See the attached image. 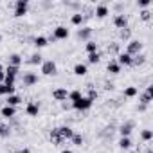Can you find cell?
<instances>
[{"label": "cell", "mask_w": 153, "mask_h": 153, "mask_svg": "<svg viewBox=\"0 0 153 153\" xmlns=\"http://www.w3.org/2000/svg\"><path fill=\"white\" fill-rule=\"evenodd\" d=\"M92 105H94V101L83 96V97H79L76 103H72V108H74V110H79V112H87V110L92 108Z\"/></svg>", "instance_id": "6da1fadb"}, {"label": "cell", "mask_w": 153, "mask_h": 153, "mask_svg": "<svg viewBox=\"0 0 153 153\" xmlns=\"http://www.w3.org/2000/svg\"><path fill=\"white\" fill-rule=\"evenodd\" d=\"M27 9H29V0H16V2H15V16L16 18L25 16Z\"/></svg>", "instance_id": "7a4b0ae2"}, {"label": "cell", "mask_w": 153, "mask_h": 153, "mask_svg": "<svg viewBox=\"0 0 153 153\" xmlns=\"http://www.w3.org/2000/svg\"><path fill=\"white\" fill-rule=\"evenodd\" d=\"M140 51H142V42H139V40H130V42H128V45H126V54H130V56L133 58V56L140 54Z\"/></svg>", "instance_id": "3957f363"}, {"label": "cell", "mask_w": 153, "mask_h": 153, "mask_svg": "<svg viewBox=\"0 0 153 153\" xmlns=\"http://www.w3.org/2000/svg\"><path fill=\"white\" fill-rule=\"evenodd\" d=\"M42 74L43 76H54L56 72H58V67H56V63L52 61V59H45L43 63H42Z\"/></svg>", "instance_id": "277c9868"}, {"label": "cell", "mask_w": 153, "mask_h": 153, "mask_svg": "<svg viewBox=\"0 0 153 153\" xmlns=\"http://www.w3.org/2000/svg\"><path fill=\"white\" fill-rule=\"evenodd\" d=\"M151 99H153V87L149 85V87H146V90L140 94V97H139V101H140V105H149L151 103Z\"/></svg>", "instance_id": "5b68a950"}, {"label": "cell", "mask_w": 153, "mask_h": 153, "mask_svg": "<svg viewBox=\"0 0 153 153\" xmlns=\"http://www.w3.org/2000/svg\"><path fill=\"white\" fill-rule=\"evenodd\" d=\"M68 34H70V31H68L65 25H58V27L54 29V38H56V40H67Z\"/></svg>", "instance_id": "8992f818"}, {"label": "cell", "mask_w": 153, "mask_h": 153, "mask_svg": "<svg viewBox=\"0 0 153 153\" xmlns=\"http://www.w3.org/2000/svg\"><path fill=\"white\" fill-rule=\"evenodd\" d=\"M67 97H68V92H67V88H56V90H52V99L54 101H67Z\"/></svg>", "instance_id": "52a82bcc"}, {"label": "cell", "mask_w": 153, "mask_h": 153, "mask_svg": "<svg viewBox=\"0 0 153 153\" xmlns=\"http://www.w3.org/2000/svg\"><path fill=\"white\" fill-rule=\"evenodd\" d=\"M114 25H115L117 29H126V27H128V18L119 13V15L114 16Z\"/></svg>", "instance_id": "ba28073f"}, {"label": "cell", "mask_w": 153, "mask_h": 153, "mask_svg": "<svg viewBox=\"0 0 153 153\" xmlns=\"http://www.w3.org/2000/svg\"><path fill=\"white\" fill-rule=\"evenodd\" d=\"M58 133H59L61 140H68V139H72L74 130H72L70 126H59V128H58Z\"/></svg>", "instance_id": "9c48e42d"}, {"label": "cell", "mask_w": 153, "mask_h": 153, "mask_svg": "<svg viewBox=\"0 0 153 153\" xmlns=\"http://www.w3.org/2000/svg\"><path fill=\"white\" fill-rule=\"evenodd\" d=\"M38 83V76L34 74V72H25L24 74V85L25 87H33V85H36Z\"/></svg>", "instance_id": "30bf717a"}, {"label": "cell", "mask_w": 153, "mask_h": 153, "mask_svg": "<svg viewBox=\"0 0 153 153\" xmlns=\"http://www.w3.org/2000/svg\"><path fill=\"white\" fill-rule=\"evenodd\" d=\"M108 6L106 4H97L96 6V11H94V15L97 16V18H105V16H108Z\"/></svg>", "instance_id": "8fae6325"}, {"label": "cell", "mask_w": 153, "mask_h": 153, "mask_svg": "<svg viewBox=\"0 0 153 153\" xmlns=\"http://www.w3.org/2000/svg\"><path fill=\"white\" fill-rule=\"evenodd\" d=\"M131 59H133V58H131L130 54H126V52H119V54H117V63H119L121 67H123V65L130 67V65H131Z\"/></svg>", "instance_id": "7c38bea8"}, {"label": "cell", "mask_w": 153, "mask_h": 153, "mask_svg": "<svg viewBox=\"0 0 153 153\" xmlns=\"http://www.w3.org/2000/svg\"><path fill=\"white\" fill-rule=\"evenodd\" d=\"M38 112H40V105H38V103H27V106H25V114H27L29 117H36Z\"/></svg>", "instance_id": "4fadbf2b"}, {"label": "cell", "mask_w": 153, "mask_h": 153, "mask_svg": "<svg viewBox=\"0 0 153 153\" xmlns=\"http://www.w3.org/2000/svg\"><path fill=\"white\" fill-rule=\"evenodd\" d=\"M131 131H133V123H131V121L126 123V124H121V126H119V133H121V137H130Z\"/></svg>", "instance_id": "5bb4252c"}, {"label": "cell", "mask_w": 153, "mask_h": 153, "mask_svg": "<svg viewBox=\"0 0 153 153\" xmlns=\"http://www.w3.org/2000/svg\"><path fill=\"white\" fill-rule=\"evenodd\" d=\"M0 115H4L6 119H11V117H15L16 115V108L15 106H2V110H0Z\"/></svg>", "instance_id": "9a60e30c"}, {"label": "cell", "mask_w": 153, "mask_h": 153, "mask_svg": "<svg viewBox=\"0 0 153 153\" xmlns=\"http://www.w3.org/2000/svg\"><path fill=\"white\" fill-rule=\"evenodd\" d=\"M27 63L29 65H42L43 63V56L40 52H34V54H31V58L27 59Z\"/></svg>", "instance_id": "2e32d148"}, {"label": "cell", "mask_w": 153, "mask_h": 153, "mask_svg": "<svg viewBox=\"0 0 153 153\" xmlns=\"http://www.w3.org/2000/svg\"><path fill=\"white\" fill-rule=\"evenodd\" d=\"M87 72H88V68H87L85 63H76V65H74V74H76V76H85Z\"/></svg>", "instance_id": "e0dca14e"}, {"label": "cell", "mask_w": 153, "mask_h": 153, "mask_svg": "<svg viewBox=\"0 0 153 153\" xmlns=\"http://www.w3.org/2000/svg\"><path fill=\"white\" fill-rule=\"evenodd\" d=\"M6 103H7V106H15V108H16V106L22 103V97L16 96V94H13V96H7V101H6Z\"/></svg>", "instance_id": "ac0fdd59"}, {"label": "cell", "mask_w": 153, "mask_h": 153, "mask_svg": "<svg viewBox=\"0 0 153 153\" xmlns=\"http://www.w3.org/2000/svg\"><path fill=\"white\" fill-rule=\"evenodd\" d=\"M90 34H92V27H83V29L78 31V38L79 40H88Z\"/></svg>", "instance_id": "d6986e66"}, {"label": "cell", "mask_w": 153, "mask_h": 153, "mask_svg": "<svg viewBox=\"0 0 153 153\" xmlns=\"http://www.w3.org/2000/svg\"><path fill=\"white\" fill-rule=\"evenodd\" d=\"M49 45V40L45 38V36H36L34 38V47L36 49H43V47H47Z\"/></svg>", "instance_id": "ffe728a7"}, {"label": "cell", "mask_w": 153, "mask_h": 153, "mask_svg": "<svg viewBox=\"0 0 153 153\" xmlns=\"http://www.w3.org/2000/svg\"><path fill=\"white\" fill-rule=\"evenodd\" d=\"M70 22H72L74 25H81V24L85 22V16H83L81 13H74V15L70 16Z\"/></svg>", "instance_id": "44dd1931"}, {"label": "cell", "mask_w": 153, "mask_h": 153, "mask_svg": "<svg viewBox=\"0 0 153 153\" xmlns=\"http://www.w3.org/2000/svg\"><path fill=\"white\" fill-rule=\"evenodd\" d=\"M20 63H22V56H20V54H16V52H15V54H11V56H9V63H7V65L20 67Z\"/></svg>", "instance_id": "7402d4cb"}, {"label": "cell", "mask_w": 153, "mask_h": 153, "mask_svg": "<svg viewBox=\"0 0 153 153\" xmlns=\"http://www.w3.org/2000/svg\"><path fill=\"white\" fill-rule=\"evenodd\" d=\"M106 70H108L110 74H119V72H121V65H119L117 61H110L108 67H106Z\"/></svg>", "instance_id": "603a6c76"}, {"label": "cell", "mask_w": 153, "mask_h": 153, "mask_svg": "<svg viewBox=\"0 0 153 153\" xmlns=\"http://www.w3.org/2000/svg\"><path fill=\"white\" fill-rule=\"evenodd\" d=\"M119 148L121 149H130L131 148V139L130 137H121L119 139Z\"/></svg>", "instance_id": "cb8c5ba5"}, {"label": "cell", "mask_w": 153, "mask_h": 153, "mask_svg": "<svg viewBox=\"0 0 153 153\" xmlns=\"http://www.w3.org/2000/svg\"><path fill=\"white\" fill-rule=\"evenodd\" d=\"M4 70H6V76H13V78H16V76H18V72H20V67H13V65H7Z\"/></svg>", "instance_id": "d4e9b609"}, {"label": "cell", "mask_w": 153, "mask_h": 153, "mask_svg": "<svg viewBox=\"0 0 153 153\" xmlns=\"http://www.w3.org/2000/svg\"><path fill=\"white\" fill-rule=\"evenodd\" d=\"M51 140H52V144H61L63 140H61V137H59V133H58V128H54V130H51Z\"/></svg>", "instance_id": "484cf974"}, {"label": "cell", "mask_w": 153, "mask_h": 153, "mask_svg": "<svg viewBox=\"0 0 153 153\" xmlns=\"http://www.w3.org/2000/svg\"><path fill=\"white\" fill-rule=\"evenodd\" d=\"M139 94V88L137 87H126L124 88V97H135Z\"/></svg>", "instance_id": "4316f807"}, {"label": "cell", "mask_w": 153, "mask_h": 153, "mask_svg": "<svg viewBox=\"0 0 153 153\" xmlns=\"http://www.w3.org/2000/svg\"><path fill=\"white\" fill-rule=\"evenodd\" d=\"M79 97H83L79 90H72V92H68V97H67V99H68V101H72V103H76Z\"/></svg>", "instance_id": "83f0119b"}, {"label": "cell", "mask_w": 153, "mask_h": 153, "mask_svg": "<svg viewBox=\"0 0 153 153\" xmlns=\"http://www.w3.org/2000/svg\"><path fill=\"white\" fill-rule=\"evenodd\" d=\"M85 49H87V52H88V54L97 52V43H96V42H92V40H88V42H87V45H85Z\"/></svg>", "instance_id": "f1b7e54d"}, {"label": "cell", "mask_w": 153, "mask_h": 153, "mask_svg": "<svg viewBox=\"0 0 153 153\" xmlns=\"http://www.w3.org/2000/svg\"><path fill=\"white\" fill-rule=\"evenodd\" d=\"M11 135V128L7 124H0V137H9Z\"/></svg>", "instance_id": "f546056e"}, {"label": "cell", "mask_w": 153, "mask_h": 153, "mask_svg": "<svg viewBox=\"0 0 153 153\" xmlns=\"http://www.w3.org/2000/svg\"><path fill=\"white\" fill-rule=\"evenodd\" d=\"M70 140H72V144H76V146H81V144H83V135H79V133H74Z\"/></svg>", "instance_id": "4dcf8cb0"}, {"label": "cell", "mask_w": 153, "mask_h": 153, "mask_svg": "<svg viewBox=\"0 0 153 153\" xmlns=\"http://www.w3.org/2000/svg\"><path fill=\"white\" fill-rule=\"evenodd\" d=\"M142 63H144V56H142V54L133 56V59H131V65H133V67H139V65H142Z\"/></svg>", "instance_id": "1f68e13d"}, {"label": "cell", "mask_w": 153, "mask_h": 153, "mask_svg": "<svg viewBox=\"0 0 153 153\" xmlns=\"http://www.w3.org/2000/svg\"><path fill=\"white\" fill-rule=\"evenodd\" d=\"M151 137H153V131L151 130H142V133H140V139L142 140L148 142V140H151Z\"/></svg>", "instance_id": "d6a6232c"}, {"label": "cell", "mask_w": 153, "mask_h": 153, "mask_svg": "<svg viewBox=\"0 0 153 153\" xmlns=\"http://www.w3.org/2000/svg\"><path fill=\"white\" fill-rule=\"evenodd\" d=\"M99 59H101L99 52H92V54H88V63H99Z\"/></svg>", "instance_id": "836d02e7"}, {"label": "cell", "mask_w": 153, "mask_h": 153, "mask_svg": "<svg viewBox=\"0 0 153 153\" xmlns=\"http://www.w3.org/2000/svg\"><path fill=\"white\" fill-rule=\"evenodd\" d=\"M15 81H16V78H13V76H6L4 85H9V87H13V85H15Z\"/></svg>", "instance_id": "e575fe53"}, {"label": "cell", "mask_w": 153, "mask_h": 153, "mask_svg": "<svg viewBox=\"0 0 153 153\" xmlns=\"http://www.w3.org/2000/svg\"><path fill=\"white\" fill-rule=\"evenodd\" d=\"M140 18H142V20H146V22H148V20H149V18H151V13H149V11H148V9H142V11H140Z\"/></svg>", "instance_id": "d590c367"}, {"label": "cell", "mask_w": 153, "mask_h": 153, "mask_svg": "<svg viewBox=\"0 0 153 153\" xmlns=\"http://www.w3.org/2000/svg\"><path fill=\"white\" fill-rule=\"evenodd\" d=\"M88 99H92V101H96V97H97V92L94 90V88H90V92H88V96H87Z\"/></svg>", "instance_id": "8d00e7d4"}, {"label": "cell", "mask_w": 153, "mask_h": 153, "mask_svg": "<svg viewBox=\"0 0 153 153\" xmlns=\"http://www.w3.org/2000/svg\"><path fill=\"white\" fill-rule=\"evenodd\" d=\"M149 4H151V2H149V0H140V2H139V6H140L142 9H146V7H149Z\"/></svg>", "instance_id": "74e56055"}, {"label": "cell", "mask_w": 153, "mask_h": 153, "mask_svg": "<svg viewBox=\"0 0 153 153\" xmlns=\"http://www.w3.org/2000/svg\"><path fill=\"white\" fill-rule=\"evenodd\" d=\"M4 79H6V70L2 68V65H0V83H4Z\"/></svg>", "instance_id": "f35d334b"}, {"label": "cell", "mask_w": 153, "mask_h": 153, "mask_svg": "<svg viewBox=\"0 0 153 153\" xmlns=\"http://www.w3.org/2000/svg\"><path fill=\"white\" fill-rule=\"evenodd\" d=\"M121 38H123V40H124V38H130V31H128V27L121 31Z\"/></svg>", "instance_id": "ab89813d"}, {"label": "cell", "mask_w": 153, "mask_h": 153, "mask_svg": "<svg viewBox=\"0 0 153 153\" xmlns=\"http://www.w3.org/2000/svg\"><path fill=\"white\" fill-rule=\"evenodd\" d=\"M4 88H6L4 83H0V96H6V94H4Z\"/></svg>", "instance_id": "60d3db41"}, {"label": "cell", "mask_w": 153, "mask_h": 153, "mask_svg": "<svg viewBox=\"0 0 153 153\" xmlns=\"http://www.w3.org/2000/svg\"><path fill=\"white\" fill-rule=\"evenodd\" d=\"M146 108H148L146 105H139V112H146Z\"/></svg>", "instance_id": "b9f144b4"}, {"label": "cell", "mask_w": 153, "mask_h": 153, "mask_svg": "<svg viewBox=\"0 0 153 153\" xmlns=\"http://www.w3.org/2000/svg\"><path fill=\"white\" fill-rule=\"evenodd\" d=\"M16 153H31V149H27V148H25V149H20V151H16Z\"/></svg>", "instance_id": "7bdbcfd3"}, {"label": "cell", "mask_w": 153, "mask_h": 153, "mask_svg": "<svg viewBox=\"0 0 153 153\" xmlns=\"http://www.w3.org/2000/svg\"><path fill=\"white\" fill-rule=\"evenodd\" d=\"M61 153H74V151H72V149H63Z\"/></svg>", "instance_id": "ee69618b"}, {"label": "cell", "mask_w": 153, "mask_h": 153, "mask_svg": "<svg viewBox=\"0 0 153 153\" xmlns=\"http://www.w3.org/2000/svg\"><path fill=\"white\" fill-rule=\"evenodd\" d=\"M146 153H153V151H151V149H148V151H146Z\"/></svg>", "instance_id": "f6af8a7d"}, {"label": "cell", "mask_w": 153, "mask_h": 153, "mask_svg": "<svg viewBox=\"0 0 153 153\" xmlns=\"http://www.w3.org/2000/svg\"><path fill=\"white\" fill-rule=\"evenodd\" d=\"M0 42H2V34H0Z\"/></svg>", "instance_id": "bcb514c9"}]
</instances>
